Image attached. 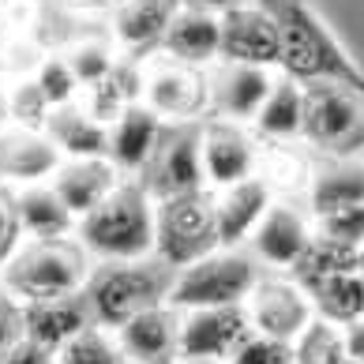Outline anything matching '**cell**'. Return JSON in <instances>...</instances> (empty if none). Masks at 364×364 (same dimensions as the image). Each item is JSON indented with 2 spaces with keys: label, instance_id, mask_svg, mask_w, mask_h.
Masks as SVG:
<instances>
[{
  "label": "cell",
  "instance_id": "1",
  "mask_svg": "<svg viewBox=\"0 0 364 364\" xmlns=\"http://www.w3.org/2000/svg\"><path fill=\"white\" fill-rule=\"evenodd\" d=\"M274 16L282 53L278 72L296 79L301 87L308 83H342L364 94V72L360 64L342 49V42L331 34L323 16L308 0H259Z\"/></svg>",
  "mask_w": 364,
  "mask_h": 364
},
{
  "label": "cell",
  "instance_id": "2",
  "mask_svg": "<svg viewBox=\"0 0 364 364\" xmlns=\"http://www.w3.org/2000/svg\"><path fill=\"white\" fill-rule=\"evenodd\" d=\"M75 240L94 263H132L154 255V199L139 181H120L75 222Z\"/></svg>",
  "mask_w": 364,
  "mask_h": 364
},
{
  "label": "cell",
  "instance_id": "3",
  "mask_svg": "<svg viewBox=\"0 0 364 364\" xmlns=\"http://www.w3.org/2000/svg\"><path fill=\"white\" fill-rule=\"evenodd\" d=\"M94 259L79 248L75 237L57 240H23V248L0 267V289L19 304L60 301L83 293Z\"/></svg>",
  "mask_w": 364,
  "mask_h": 364
},
{
  "label": "cell",
  "instance_id": "4",
  "mask_svg": "<svg viewBox=\"0 0 364 364\" xmlns=\"http://www.w3.org/2000/svg\"><path fill=\"white\" fill-rule=\"evenodd\" d=\"M173 271L161 259H132V263H94L83 286V301L94 327L117 331L143 308L166 304Z\"/></svg>",
  "mask_w": 364,
  "mask_h": 364
},
{
  "label": "cell",
  "instance_id": "5",
  "mask_svg": "<svg viewBox=\"0 0 364 364\" xmlns=\"http://www.w3.org/2000/svg\"><path fill=\"white\" fill-rule=\"evenodd\" d=\"M259 274H263V267L255 263V255L248 248H214L203 259L173 271L166 304L173 312L245 304L252 286L259 282Z\"/></svg>",
  "mask_w": 364,
  "mask_h": 364
},
{
  "label": "cell",
  "instance_id": "6",
  "mask_svg": "<svg viewBox=\"0 0 364 364\" xmlns=\"http://www.w3.org/2000/svg\"><path fill=\"white\" fill-rule=\"evenodd\" d=\"M218 248L214 233V192H181L154 203V259H161L169 271L203 259Z\"/></svg>",
  "mask_w": 364,
  "mask_h": 364
},
{
  "label": "cell",
  "instance_id": "7",
  "mask_svg": "<svg viewBox=\"0 0 364 364\" xmlns=\"http://www.w3.org/2000/svg\"><path fill=\"white\" fill-rule=\"evenodd\" d=\"M301 139L327 158L364 154V94L342 83H308Z\"/></svg>",
  "mask_w": 364,
  "mask_h": 364
},
{
  "label": "cell",
  "instance_id": "8",
  "mask_svg": "<svg viewBox=\"0 0 364 364\" xmlns=\"http://www.w3.org/2000/svg\"><path fill=\"white\" fill-rule=\"evenodd\" d=\"M139 102L151 113H158L166 124H188V120H203L207 105V68H192L151 53L139 64Z\"/></svg>",
  "mask_w": 364,
  "mask_h": 364
},
{
  "label": "cell",
  "instance_id": "9",
  "mask_svg": "<svg viewBox=\"0 0 364 364\" xmlns=\"http://www.w3.org/2000/svg\"><path fill=\"white\" fill-rule=\"evenodd\" d=\"M252 334L245 304L177 312V364H225L229 353Z\"/></svg>",
  "mask_w": 364,
  "mask_h": 364
},
{
  "label": "cell",
  "instance_id": "10",
  "mask_svg": "<svg viewBox=\"0 0 364 364\" xmlns=\"http://www.w3.org/2000/svg\"><path fill=\"white\" fill-rule=\"evenodd\" d=\"M245 316L255 334L293 342L316 319V308H312V296H308L304 286H296L289 274L271 271V274H259V282L252 286L248 301H245Z\"/></svg>",
  "mask_w": 364,
  "mask_h": 364
},
{
  "label": "cell",
  "instance_id": "11",
  "mask_svg": "<svg viewBox=\"0 0 364 364\" xmlns=\"http://www.w3.org/2000/svg\"><path fill=\"white\" fill-rule=\"evenodd\" d=\"M199 124L203 120H188V124H173V132H161L154 158L146 161V169L136 177L154 203L158 199H169V196H181V192L207 188L203 161H199Z\"/></svg>",
  "mask_w": 364,
  "mask_h": 364
},
{
  "label": "cell",
  "instance_id": "12",
  "mask_svg": "<svg viewBox=\"0 0 364 364\" xmlns=\"http://www.w3.org/2000/svg\"><path fill=\"white\" fill-rule=\"evenodd\" d=\"M199 161H203V184L210 192H222L229 184L255 177L259 169V139L248 124L214 117L199 124Z\"/></svg>",
  "mask_w": 364,
  "mask_h": 364
},
{
  "label": "cell",
  "instance_id": "13",
  "mask_svg": "<svg viewBox=\"0 0 364 364\" xmlns=\"http://www.w3.org/2000/svg\"><path fill=\"white\" fill-rule=\"evenodd\" d=\"M316 233V222L308 218L304 207L289 203V199H274L259 225L248 237V252L255 255V263L263 271L289 274V267L301 259V252L308 248V240Z\"/></svg>",
  "mask_w": 364,
  "mask_h": 364
},
{
  "label": "cell",
  "instance_id": "14",
  "mask_svg": "<svg viewBox=\"0 0 364 364\" xmlns=\"http://www.w3.org/2000/svg\"><path fill=\"white\" fill-rule=\"evenodd\" d=\"M274 68H255V64H233L214 60L207 68V105L214 117L233 120V124H252L259 105L274 87Z\"/></svg>",
  "mask_w": 364,
  "mask_h": 364
},
{
  "label": "cell",
  "instance_id": "15",
  "mask_svg": "<svg viewBox=\"0 0 364 364\" xmlns=\"http://www.w3.org/2000/svg\"><path fill=\"white\" fill-rule=\"evenodd\" d=\"M222 19V57L218 60H233V64H255V68H278V53H282V38H278V23L263 4H240L218 11Z\"/></svg>",
  "mask_w": 364,
  "mask_h": 364
},
{
  "label": "cell",
  "instance_id": "16",
  "mask_svg": "<svg viewBox=\"0 0 364 364\" xmlns=\"http://www.w3.org/2000/svg\"><path fill=\"white\" fill-rule=\"evenodd\" d=\"M60 151L46 136V128L4 124L0 128V181L4 184H46L60 166Z\"/></svg>",
  "mask_w": 364,
  "mask_h": 364
},
{
  "label": "cell",
  "instance_id": "17",
  "mask_svg": "<svg viewBox=\"0 0 364 364\" xmlns=\"http://www.w3.org/2000/svg\"><path fill=\"white\" fill-rule=\"evenodd\" d=\"M161 132H166V120L158 113H151L139 98L128 102L109 124V154L105 158L117 166L120 177L136 181L146 169V161L154 158L158 143H161Z\"/></svg>",
  "mask_w": 364,
  "mask_h": 364
},
{
  "label": "cell",
  "instance_id": "18",
  "mask_svg": "<svg viewBox=\"0 0 364 364\" xmlns=\"http://www.w3.org/2000/svg\"><path fill=\"white\" fill-rule=\"evenodd\" d=\"M274 203V192L263 177H248L240 184H229L214 192V233L218 248H245L252 229L259 225L267 207Z\"/></svg>",
  "mask_w": 364,
  "mask_h": 364
},
{
  "label": "cell",
  "instance_id": "19",
  "mask_svg": "<svg viewBox=\"0 0 364 364\" xmlns=\"http://www.w3.org/2000/svg\"><path fill=\"white\" fill-rule=\"evenodd\" d=\"M128 364H169L177 353V312L169 304L143 308L113 331Z\"/></svg>",
  "mask_w": 364,
  "mask_h": 364
},
{
  "label": "cell",
  "instance_id": "20",
  "mask_svg": "<svg viewBox=\"0 0 364 364\" xmlns=\"http://www.w3.org/2000/svg\"><path fill=\"white\" fill-rule=\"evenodd\" d=\"M161 53L192 68H210L222 57V19L218 11L203 8H177L169 19L166 38H161Z\"/></svg>",
  "mask_w": 364,
  "mask_h": 364
},
{
  "label": "cell",
  "instance_id": "21",
  "mask_svg": "<svg viewBox=\"0 0 364 364\" xmlns=\"http://www.w3.org/2000/svg\"><path fill=\"white\" fill-rule=\"evenodd\" d=\"M124 181L109 158H64L57 173L49 177L53 192L64 199V207L75 214V222L87 210H94L113 188Z\"/></svg>",
  "mask_w": 364,
  "mask_h": 364
},
{
  "label": "cell",
  "instance_id": "22",
  "mask_svg": "<svg viewBox=\"0 0 364 364\" xmlns=\"http://www.w3.org/2000/svg\"><path fill=\"white\" fill-rule=\"evenodd\" d=\"M177 0H120L113 8V46L132 57H151L161 49L169 19L177 16Z\"/></svg>",
  "mask_w": 364,
  "mask_h": 364
},
{
  "label": "cell",
  "instance_id": "23",
  "mask_svg": "<svg viewBox=\"0 0 364 364\" xmlns=\"http://www.w3.org/2000/svg\"><path fill=\"white\" fill-rule=\"evenodd\" d=\"M83 327H90V312H87L83 293L60 296V301L23 304V338L49 349L53 357H57Z\"/></svg>",
  "mask_w": 364,
  "mask_h": 364
},
{
  "label": "cell",
  "instance_id": "24",
  "mask_svg": "<svg viewBox=\"0 0 364 364\" xmlns=\"http://www.w3.org/2000/svg\"><path fill=\"white\" fill-rule=\"evenodd\" d=\"M19 225L26 240H57V237H75V214L64 207V199L53 192V184H23L11 192Z\"/></svg>",
  "mask_w": 364,
  "mask_h": 364
},
{
  "label": "cell",
  "instance_id": "25",
  "mask_svg": "<svg viewBox=\"0 0 364 364\" xmlns=\"http://www.w3.org/2000/svg\"><path fill=\"white\" fill-rule=\"evenodd\" d=\"M46 136L60 151V158H105L109 154V124L94 120L83 105H60L46 117Z\"/></svg>",
  "mask_w": 364,
  "mask_h": 364
},
{
  "label": "cell",
  "instance_id": "26",
  "mask_svg": "<svg viewBox=\"0 0 364 364\" xmlns=\"http://www.w3.org/2000/svg\"><path fill=\"white\" fill-rule=\"evenodd\" d=\"M248 128L259 143H296L304 132V87L289 75H278Z\"/></svg>",
  "mask_w": 364,
  "mask_h": 364
},
{
  "label": "cell",
  "instance_id": "27",
  "mask_svg": "<svg viewBox=\"0 0 364 364\" xmlns=\"http://www.w3.org/2000/svg\"><path fill=\"white\" fill-rule=\"evenodd\" d=\"M304 203L312 218L349 203H364V166H357L353 158H331V166L312 169L304 188Z\"/></svg>",
  "mask_w": 364,
  "mask_h": 364
},
{
  "label": "cell",
  "instance_id": "28",
  "mask_svg": "<svg viewBox=\"0 0 364 364\" xmlns=\"http://www.w3.org/2000/svg\"><path fill=\"white\" fill-rule=\"evenodd\" d=\"M312 308L319 319L334 323V327H349V323L364 319V278L357 271H346V274H331L316 282L312 289Z\"/></svg>",
  "mask_w": 364,
  "mask_h": 364
},
{
  "label": "cell",
  "instance_id": "29",
  "mask_svg": "<svg viewBox=\"0 0 364 364\" xmlns=\"http://www.w3.org/2000/svg\"><path fill=\"white\" fill-rule=\"evenodd\" d=\"M346 271H357V248L338 245V240H331L323 233H312L308 248L301 252V259L289 267V278L296 286L312 289L316 282L331 278V274H346Z\"/></svg>",
  "mask_w": 364,
  "mask_h": 364
},
{
  "label": "cell",
  "instance_id": "30",
  "mask_svg": "<svg viewBox=\"0 0 364 364\" xmlns=\"http://www.w3.org/2000/svg\"><path fill=\"white\" fill-rule=\"evenodd\" d=\"M293 364H342L346 360V334L327 319H312L308 327L289 342Z\"/></svg>",
  "mask_w": 364,
  "mask_h": 364
},
{
  "label": "cell",
  "instance_id": "31",
  "mask_svg": "<svg viewBox=\"0 0 364 364\" xmlns=\"http://www.w3.org/2000/svg\"><path fill=\"white\" fill-rule=\"evenodd\" d=\"M289 143H271V151H259V169H255V177H263L271 184V192L278 199V192H301L308 188V177H312V169H308V161L301 154L286 151Z\"/></svg>",
  "mask_w": 364,
  "mask_h": 364
},
{
  "label": "cell",
  "instance_id": "32",
  "mask_svg": "<svg viewBox=\"0 0 364 364\" xmlns=\"http://www.w3.org/2000/svg\"><path fill=\"white\" fill-rule=\"evenodd\" d=\"M64 60H68L72 75L79 79V90L102 83V79L120 64L117 60V46L102 42V38H83V42H75L68 53H64Z\"/></svg>",
  "mask_w": 364,
  "mask_h": 364
},
{
  "label": "cell",
  "instance_id": "33",
  "mask_svg": "<svg viewBox=\"0 0 364 364\" xmlns=\"http://www.w3.org/2000/svg\"><path fill=\"white\" fill-rule=\"evenodd\" d=\"M60 364H128L124 353H120V346L113 338V331H105V327H83L75 334V338L68 342L57 353Z\"/></svg>",
  "mask_w": 364,
  "mask_h": 364
},
{
  "label": "cell",
  "instance_id": "34",
  "mask_svg": "<svg viewBox=\"0 0 364 364\" xmlns=\"http://www.w3.org/2000/svg\"><path fill=\"white\" fill-rule=\"evenodd\" d=\"M31 79H34V87L42 90V98L49 102V109L79 102V79L72 75L64 53H46V57L38 60V68L31 72Z\"/></svg>",
  "mask_w": 364,
  "mask_h": 364
},
{
  "label": "cell",
  "instance_id": "35",
  "mask_svg": "<svg viewBox=\"0 0 364 364\" xmlns=\"http://www.w3.org/2000/svg\"><path fill=\"white\" fill-rule=\"evenodd\" d=\"M8 94V124H23V128H42L49 117V102L42 98V90L34 87V79H11Z\"/></svg>",
  "mask_w": 364,
  "mask_h": 364
},
{
  "label": "cell",
  "instance_id": "36",
  "mask_svg": "<svg viewBox=\"0 0 364 364\" xmlns=\"http://www.w3.org/2000/svg\"><path fill=\"white\" fill-rule=\"evenodd\" d=\"M316 233L338 240V245L360 248L364 245V203H349V207H338V210L316 214Z\"/></svg>",
  "mask_w": 364,
  "mask_h": 364
},
{
  "label": "cell",
  "instance_id": "37",
  "mask_svg": "<svg viewBox=\"0 0 364 364\" xmlns=\"http://www.w3.org/2000/svg\"><path fill=\"white\" fill-rule=\"evenodd\" d=\"M225 364H293V349L289 342H278V338H267V334H248L233 353H229Z\"/></svg>",
  "mask_w": 364,
  "mask_h": 364
},
{
  "label": "cell",
  "instance_id": "38",
  "mask_svg": "<svg viewBox=\"0 0 364 364\" xmlns=\"http://www.w3.org/2000/svg\"><path fill=\"white\" fill-rule=\"evenodd\" d=\"M23 225H19V214H16V203H11V192L0 188V267H4L11 255L23 248Z\"/></svg>",
  "mask_w": 364,
  "mask_h": 364
},
{
  "label": "cell",
  "instance_id": "39",
  "mask_svg": "<svg viewBox=\"0 0 364 364\" xmlns=\"http://www.w3.org/2000/svg\"><path fill=\"white\" fill-rule=\"evenodd\" d=\"M23 342V304L0 289V360Z\"/></svg>",
  "mask_w": 364,
  "mask_h": 364
},
{
  "label": "cell",
  "instance_id": "40",
  "mask_svg": "<svg viewBox=\"0 0 364 364\" xmlns=\"http://www.w3.org/2000/svg\"><path fill=\"white\" fill-rule=\"evenodd\" d=\"M0 364H53V353L49 349H42V346H34V342H19L16 349H11V353L0 360Z\"/></svg>",
  "mask_w": 364,
  "mask_h": 364
},
{
  "label": "cell",
  "instance_id": "41",
  "mask_svg": "<svg viewBox=\"0 0 364 364\" xmlns=\"http://www.w3.org/2000/svg\"><path fill=\"white\" fill-rule=\"evenodd\" d=\"M120 0H60V8L79 11V16H113Z\"/></svg>",
  "mask_w": 364,
  "mask_h": 364
},
{
  "label": "cell",
  "instance_id": "42",
  "mask_svg": "<svg viewBox=\"0 0 364 364\" xmlns=\"http://www.w3.org/2000/svg\"><path fill=\"white\" fill-rule=\"evenodd\" d=\"M342 334H346V357L364 364V319H357V323H349V327H342Z\"/></svg>",
  "mask_w": 364,
  "mask_h": 364
},
{
  "label": "cell",
  "instance_id": "43",
  "mask_svg": "<svg viewBox=\"0 0 364 364\" xmlns=\"http://www.w3.org/2000/svg\"><path fill=\"white\" fill-rule=\"evenodd\" d=\"M181 8H203V11H225V8H233L240 4V0H177Z\"/></svg>",
  "mask_w": 364,
  "mask_h": 364
},
{
  "label": "cell",
  "instance_id": "44",
  "mask_svg": "<svg viewBox=\"0 0 364 364\" xmlns=\"http://www.w3.org/2000/svg\"><path fill=\"white\" fill-rule=\"evenodd\" d=\"M357 274H360V278H364V245H360V248H357Z\"/></svg>",
  "mask_w": 364,
  "mask_h": 364
},
{
  "label": "cell",
  "instance_id": "45",
  "mask_svg": "<svg viewBox=\"0 0 364 364\" xmlns=\"http://www.w3.org/2000/svg\"><path fill=\"white\" fill-rule=\"evenodd\" d=\"M342 364H360V360H349V357H346V360H342Z\"/></svg>",
  "mask_w": 364,
  "mask_h": 364
},
{
  "label": "cell",
  "instance_id": "46",
  "mask_svg": "<svg viewBox=\"0 0 364 364\" xmlns=\"http://www.w3.org/2000/svg\"><path fill=\"white\" fill-rule=\"evenodd\" d=\"M4 34H8V31H4V23H0V38H4Z\"/></svg>",
  "mask_w": 364,
  "mask_h": 364
},
{
  "label": "cell",
  "instance_id": "47",
  "mask_svg": "<svg viewBox=\"0 0 364 364\" xmlns=\"http://www.w3.org/2000/svg\"><path fill=\"white\" fill-rule=\"evenodd\" d=\"M53 364H60V360H57V357H53Z\"/></svg>",
  "mask_w": 364,
  "mask_h": 364
},
{
  "label": "cell",
  "instance_id": "48",
  "mask_svg": "<svg viewBox=\"0 0 364 364\" xmlns=\"http://www.w3.org/2000/svg\"><path fill=\"white\" fill-rule=\"evenodd\" d=\"M0 4H8V0H0Z\"/></svg>",
  "mask_w": 364,
  "mask_h": 364
},
{
  "label": "cell",
  "instance_id": "49",
  "mask_svg": "<svg viewBox=\"0 0 364 364\" xmlns=\"http://www.w3.org/2000/svg\"><path fill=\"white\" fill-rule=\"evenodd\" d=\"M169 364H177V360H169Z\"/></svg>",
  "mask_w": 364,
  "mask_h": 364
}]
</instances>
